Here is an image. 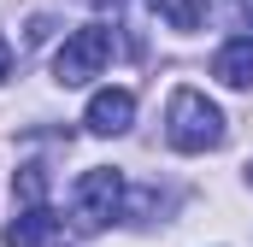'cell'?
<instances>
[{"mask_svg": "<svg viewBox=\"0 0 253 247\" xmlns=\"http://www.w3.org/2000/svg\"><path fill=\"white\" fill-rule=\"evenodd\" d=\"M224 135H230V124H224V112L200 88H177L171 94V106H165V141L177 153H212V147H224Z\"/></svg>", "mask_w": 253, "mask_h": 247, "instance_id": "1", "label": "cell"}, {"mask_svg": "<svg viewBox=\"0 0 253 247\" xmlns=\"http://www.w3.org/2000/svg\"><path fill=\"white\" fill-rule=\"evenodd\" d=\"M118 200H124V177H118L112 165L83 171V177L71 183V218H77V230H106V224L118 218Z\"/></svg>", "mask_w": 253, "mask_h": 247, "instance_id": "2", "label": "cell"}, {"mask_svg": "<svg viewBox=\"0 0 253 247\" xmlns=\"http://www.w3.org/2000/svg\"><path fill=\"white\" fill-rule=\"evenodd\" d=\"M112 59V36H106V24H83L77 36H65V47L53 53V77H59L65 88H83V82H94L100 71Z\"/></svg>", "mask_w": 253, "mask_h": 247, "instance_id": "3", "label": "cell"}, {"mask_svg": "<svg viewBox=\"0 0 253 247\" xmlns=\"http://www.w3.org/2000/svg\"><path fill=\"white\" fill-rule=\"evenodd\" d=\"M83 124H88L94 135H124L129 124H135V94H129V88H94Z\"/></svg>", "mask_w": 253, "mask_h": 247, "instance_id": "4", "label": "cell"}, {"mask_svg": "<svg viewBox=\"0 0 253 247\" xmlns=\"http://www.w3.org/2000/svg\"><path fill=\"white\" fill-rule=\"evenodd\" d=\"M53 230H59L53 206H18V218L0 230V242H6V247H47Z\"/></svg>", "mask_w": 253, "mask_h": 247, "instance_id": "5", "label": "cell"}, {"mask_svg": "<svg viewBox=\"0 0 253 247\" xmlns=\"http://www.w3.org/2000/svg\"><path fill=\"white\" fill-rule=\"evenodd\" d=\"M212 77L224 82V88H253V41H224L218 53H212Z\"/></svg>", "mask_w": 253, "mask_h": 247, "instance_id": "6", "label": "cell"}, {"mask_svg": "<svg viewBox=\"0 0 253 247\" xmlns=\"http://www.w3.org/2000/svg\"><path fill=\"white\" fill-rule=\"evenodd\" d=\"M153 12H159L171 30H200V18H206V0H153Z\"/></svg>", "mask_w": 253, "mask_h": 247, "instance_id": "7", "label": "cell"}, {"mask_svg": "<svg viewBox=\"0 0 253 247\" xmlns=\"http://www.w3.org/2000/svg\"><path fill=\"white\" fill-rule=\"evenodd\" d=\"M12 194H18L24 206H47V171H42V165H24V171L12 177Z\"/></svg>", "mask_w": 253, "mask_h": 247, "instance_id": "8", "label": "cell"}, {"mask_svg": "<svg viewBox=\"0 0 253 247\" xmlns=\"http://www.w3.org/2000/svg\"><path fill=\"white\" fill-rule=\"evenodd\" d=\"M6 71H12V47H6V36H0V82H6Z\"/></svg>", "mask_w": 253, "mask_h": 247, "instance_id": "9", "label": "cell"}, {"mask_svg": "<svg viewBox=\"0 0 253 247\" xmlns=\"http://www.w3.org/2000/svg\"><path fill=\"white\" fill-rule=\"evenodd\" d=\"M248 183H253V159H248Z\"/></svg>", "mask_w": 253, "mask_h": 247, "instance_id": "10", "label": "cell"}, {"mask_svg": "<svg viewBox=\"0 0 253 247\" xmlns=\"http://www.w3.org/2000/svg\"><path fill=\"white\" fill-rule=\"evenodd\" d=\"M248 30H253V24H248ZM248 41H253V36H248Z\"/></svg>", "mask_w": 253, "mask_h": 247, "instance_id": "11", "label": "cell"}]
</instances>
